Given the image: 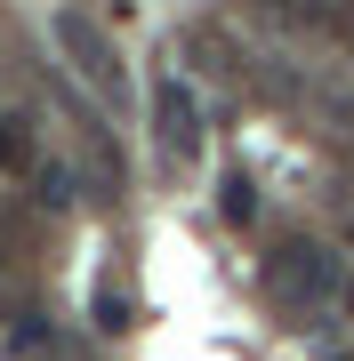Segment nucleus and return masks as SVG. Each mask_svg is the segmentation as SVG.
<instances>
[{
  "label": "nucleus",
  "mask_w": 354,
  "mask_h": 361,
  "mask_svg": "<svg viewBox=\"0 0 354 361\" xmlns=\"http://www.w3.org/2000/svg\"><path fill=\"white\" fill-rule=\"evenodd\" d=\"M290 25H330V0H274Z\"/></svg>",
  "instance_id": "obj_7"
},
{
  "label": "nucleus",
  "mask_w": 354,
  "mask_h": 361,
  "mask_svg": "<svg viewBox=\"0 0 354 361\" xmlns=\"http://www.w3.org/2000/svg\"><path fill=\"white\" fill-rule=\"evenodd\" d=\"M40 201H49V209H65V201H73V177H65V169H57V161L40 169Z\"/></svg>",
  "instance_id": "obj_8"
},
{
  "label": "nucleus",
  "mask_w": 354,
  "mask_h": 361,
  "mask_svg": "<svg viewBox=\"0 0 354 361\" xmlns=\"http://www.w3.org/2000/svg\"><path fill=\"white\" fill-rule=\"evenodd\" d=\"M218 217H225V225H249V217H258V185H249L242 169H225V185H218Z\"/></svg>",
  "instance_id": "obj_5"
},
{
  "label": "nucleus",
  "mask_w": 354,
  "mask_h": 361,
  "mask_svg": "<svg viewBox=\"0 0 354 361\" xmlns=\"http://www.w3.org/2000/svg\"><path fill=\"white\" fill-rule=\"evenodd\" d=\"M346 305H354V281H346Z\"/></svg>",
  "instance_id": "obj_11"
},
{
  "label": "nucleus",
  "mask_w": 354,
  "mask_h": 361,
  "mask_svg": "<svg viewBox=\"0 0 354 361\" xmlns=\"http://www.w3.org/2000/svg\"><path fill=\"white\" fill-rule=\"evenodd\" d=\"M89 313H97V329H129V313H137V305H129V289H113V281H105Z\"/></svg>",
  "instance_id": "obj_6"
},
{
  "label": "nucleus",
  "mask_w": 354,
  "mask_h": 361,
  "mask_svg": "<svg viewBox=\"0 0 354 361\" xmlns=\"http://www.w3.org/2000/svg\"><path fill=\"white\" fill-rule=\"evenodd\" d=\"M330 361H354V345H346V353H330Z\"/></svg>",
  "instance_id": "obj_10"
},
{
  "label": "nucleus",
  "mask_w": 354,
  "mask_h": 361,
  "mask_svg": "<svg viewBox=\"0 0 354 361\" xmlns=\"http://www.w3.org/2000/svg\"><path fill=\"white\" fill-rule=\"evenodd\" d=\"M49 32H57V49H65V65L89 80L97 97H121V56H113V40L97 16H81V8H57L49 16Z\"/></svg>",
  "instance_id": "obj_2"
},
{
  "label": "nucleus",
  "mask_w": 354,
  "mask_h": 361,
  "mask_svg": "<svg viewBox=\"0 0 354 361\" xmlns=\"http://www.w3.org/2000/svg\"><path fill=\"white\" fill-rule=\"evenodd\" d=\"M153 137H161L170 161H194L201 153V104H194V89H185L177 73L153 80Z\"/></svg>",
  "instance_id": "obj_3"
},
{
  "label": "nucleus",
  "mask_w": 354,
  "mask_h": 361,
  "mask_svg": "<svg viewBox=\"0 0 354 361\" xmlns=\"http://www.w3.org/2000/svg\"><path fill=\"white\" fill-rule=\"evenodd\" d=\"M266 289H274L282 313H314L322 297L346 289V281H338V257H330V249H314V241H282L274 257H266Z\"/></svg>",
  "instance_id": "obj_1"
},
{
  "label": "nucleus",
  "mask_w": 354,
  "mask_h": 361,
  "mask_svg": "<svg viewBox=\"0 0 354 361\" xmlns=\"http://www.w3.org/2000/svg\"><path fill=\"white\" fill-rule=\"evenodd\" d=\"M185 56H201V73H218V80H234V73H242L234 40H225L218 25H194V32H185Z\"/></svg>",
  "instance_id": "obj_4"
},
{
  "label": "nucleus",
  "mask_w": 354,
  "mask_h": 361,
  "mask_svg": "<svg viewBox=\"0 0 354 361\" xmlns=\"http://www.w3.org/2000/svg\"><path fill=\"white\" fill-rule=\"evenodd\" d=\"M8 161H25V137H16V121H0V169Z\"/></svg>",
  "instance_id": "obj_9"
}]
</instances>
